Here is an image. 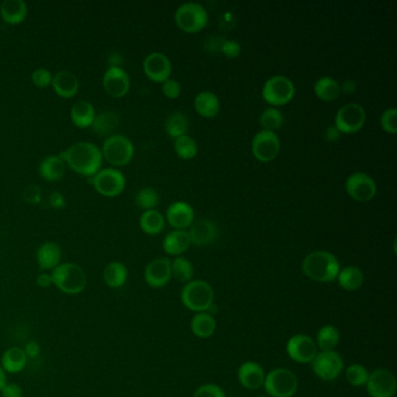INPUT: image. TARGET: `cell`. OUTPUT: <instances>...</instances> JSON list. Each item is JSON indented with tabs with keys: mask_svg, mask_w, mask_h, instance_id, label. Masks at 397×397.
<instances>
[{
	"mask_svg": "<svg viewBox=\"0 0 397 397\" xmlns=\"http://www.w3.org/2000/svg\"><path fill=\"white\" fill-rule=\"evenodd\" d=\"M283 123H285V117L276 108H267L260 116V123L263 128V131H276L282 128Z\"/></svg>",
	"mask_w": 397,
	"mask_h": 397,
	"instance_id": "ab89813d",
	"label": "cell"
},
{
	"mask_svg": "<svg viewBox=\"0 0 397 397\" xmlns=\"http://www.w3.org/2000/svg\"><path fill=\"white\" fill-rule=\"evenodd\" d=\"M171 278V261L169 258H155L147 265L145 269V281L155 289L166 287Z\"/></svg>",
	"mask_w": 397,
	"mask_h": 397,
	"instance_id": "ac0fdd59",
	"label": "cell"
},
{
	"mask_svg": "<svg viewBox=\"0 0 397 397\" xmlns=\"http://www.w3.org/2000/svg\"><path fill=\"white\" fill-rule=\"evenodd\" d=\"M340 287L347 291H355L363 287V270L357 266L344 267L339 270V274L337 276Z\"/></svg>",
	"mask_w": 397,
	"mask_h": 397,
	"instance_id": "1f68e13d",
	"label": "cell"
},
{
	"mask_svg": "<svg viewBox=\"0 0 397 397\" xmlns=\"http://www.w3.org/2000/svg\"><path fill=\"white\" fill-rule=\"evenodd\" d=\"M27 13V4L23 0H5L4 3L0 5L1 19L12 26L23 23Z\"/></svg>",
	"mask_w": 397,
	"mask_h": 397,
	"instance_id": "cb8c5ba5",
	"label": "cell"
},
{
	"mask_svg": "<svg viewBox=\"0 0 397 397\" xmlns=\"http://www.w3.org/2000/svg\"><path fill=\"white\" fill-rule=\"evenodd\" d=\"M295 84L285 76L270 77L263 88V101L272 106H282L293 101L295 97Z\"/></svg>",
	"mask_w": 397,
	"mask_h": 397,
	"instance_id": "9c48e42d",
	"label": "cell"
},
{
	"mask_svg": "<svg viewBox=\"0 0 397 397\" xmlns=\"http://www.w3.org/2000/svg\"><path fill=\"white\" fill-rule=\"evenodd\" d=\"M62 250L58 243L46 241L36 251V261L43 272L54 270L61 263Z\"/></svg>",
	"mask_w": 397,
	"mask_h": 397,
	"instance_id": "603a6c76",
	"label": "cell"
},
{
	"mask_svg": "<svg viewBox=\"0 0 397 397\" xmlns=\"http://www.w3.org/2000/svg\"><path fill=\"white\" fill-rule=\"evenodd\" d=\"M119 126V117L112 111H105V112L96 115L93 120L91 128L95 134L98 136H105V139L113 135V132L116 131Z\"/></svg>",
	"mask_w": 397,
	"mask_h": 397,
	"instance_id": "4dcf8cb0",
	"label": "cell"
},
{
	"mask_svg": "<svg viewBox=\"0 0 397 397\" xmlns=\"http://www.w3.org/2000/svg\"><path fill=\"white\" fill-rule=\"evenodd\" d=\"M101 151L103 158L111 166L123 167L134 156V145L125 135L113 134L104 140Z\"/></svg>",
	"mask_w": 397,
	"mask_h": 397,
	"instance_id": "5b68a950",
	"label": "cell"
},
{
	"mask_svg": "<svg viewBox=\"0 0 397 397\" xmlns=\"http://www.w3.org/2000/svg\"><path fill=\"white\" fill-rule=\"evenodd\" d=\"M366 111L360 104L350 103L344 105L337 112L335 126L341 134H354L363 128Z\"/></svg>",
	"mask_w": 397,
	"mask_h": 397,
	"instance_id": "30bf717a",
	"label": "cell"
},
{
	"mask_svg": "<svg viewBox=\"0 0 397 397\" xmlns=\"http://www.w3.org/2000/svg\"><path fill=\"white\" fill-rule=\"evenodd\" d=\"M397 110L395 108H387L380 118V123L383 131L388 134L395 135L397 133Z\"/></svg>",
	"mask_w": 397,
	"mask_h": 397,
	"instance_id": "7bdbcfd3",
	"label": "cell"
},
{
	"mask_svg": "<svg viewBox=\"0 0 397 397\" xmlns=\"http://www.w3.org/2000/svg\"><path fill=\"white\" fill-rule=\"evenodd\" d=\"M182 303L195 313H205L211 309L215 301V291L208 282L190 281L181 291Z\"/></svg>",
	"mask_w": 397,
	"mask_h": 397,
	"instance_id": "277c9868",
	"label": "cell"
},
{
	"mask_svg": "<svg viewBox=\"0 0 397 397\" xmlns=\"http://www.w3.org/2000/svg\"><path fill=\"white\" fill-rule=\"evenodd\" d=\"M189 130V120L182 112H173L165 121V132L173 139L187 135Z\"/></svg>",
	"mask_w": 397,
	"mask_h": 397,
	"instance_id": "d590c367",
	"label": "cell"
},
{
	"mask_svg": "<svg viewBox=\"0 0 397 397\" xmlns=\"http://www.w3.org/2000/svg\"><path fill=\"white\" fill-rule=\"evenodd\" d=\"M190 243L197 247H204L211 245L218 238V228L213 220L200 219L193 221L190 226Z\"/></svg>",
	"mask_w": 397,
	"mask_h": 397,
	"instance_id": "d6986e66",
	"label": "cell"
},
{
	"mask_svg": "<svg viewBox=\"0 0 397 397\" xmlns=\"http://www.w3.org/2000/svg\"><path fill=\"white\" fill-rule=\"evenodd\" d=\"M193 397H226V395L219 386L208 383L197 388Z\"/></svg>",
	"mask_w": 397,
	"mask_h": 397,
	"instance_id": "f6af8a7d",
	"label": "cell"
},
{
	"mask_svg": "<svg viewBox=\"0 0 397 397\" xmlns=\"http://www.w3.org/2000/svg\"><path fill=\"white\" fill-rule=\"evenodd\" d=\"M51 86L58 97L64 99H71L77 95L80 81L76 75H73L68 70H62L53 76Z\"/></svg>",
	"mask_w": 397,
	"mask_h": 397,
	"instance_id": "7402d4cb",
	"label": "cell"
},
{
	"mask_svg": "<svg viewBox=\"0 0 397 397\" xmlns=\"http://www.w3.org/2000/svg\"><path fill=\"white\" fill-rule=\"evenodd\" d=\"M51 274L53 285L67 295L81 293L88 283L84 269L73 263H60Z\"/></svg>",
	"mask_w": 397,
	"mask_h": 397,
	"instance_id": "3957f363",
	"label": "cell"
},
{
	"mask_svg": "<svg viewBox=\"0 0 397 397\" xmlns=\"http://www.w3.org/2000/svg\"><path fill=\"white\" fill-rule=\"evenodd\" d=\"M190 245L191 243L188 232L184 230H175L165 237L163 246L167 254L178 256L188 251Z\"/></svg>",
	"mask_w": 397,
	"mask_h": 397,
	"instance_id": "83f0119b",
	"label": "cell"
},
{
	"mask_svg": "<svg viewBox=\"0 0 397 397\" xmlns=\"http://www.w3.org/2000/svg\"><path fill=\"white\" fill-rule=\"evenodd\" d=\"M103 89L112 98H123L131 89L128 73L120 67H108L103 76Z\"/></svg>",
	"mask_w": 397,
	"mask_h": 397,
	"instance_id": "9a60e30c",
	"label": "cell"
},
{
	"mask_svg": "<svg viewBox=\"0 0 397 397\" xmlns=\"http://www.w3.org/2000/svg\"><path fill=\"white\" fill-rule=\"evenodd\" d=\"M93 189L101 196L113 198L119 196L126 188V178L116 168H101L96 175L88 178Z\"/></svg>",
	"mask_w": 397,
	"mask_h": 397,
	"instance_id": "8992f818",
	"label": "cell"
},
{
	"mask_svg": "<svg viewBox=\"0 0 397 397\" xmlns=\"http://www.w3.org/2000/svg\"><path fill=\"white\" fill-rule=\"evenodd\" d=\"M302 270L313 281L330 283L339 274L340 265L338 258L330 252L315 251L306 255Z\"/></svg>",
	"mask_w": 397,
	"mask_h": 397,
	"instance_id": "7a4b0ae2",
	"label": "cell"
},
{
	"mask_svg": "<svg viewBox=\"0 0 397 397\" xmlns=\"http://www.w3.org/2000/svg\"><path fill=\"white\" fill-rule=\"evenodd\" d=\"M313 373L324 381H333L339 378L344 370L343 358L336 351H324L317 353L313 359Z\"/></svg>",
	"mask_w": 397,
	"mask_h": 397,
	"instance_id": "8fae6325",
	"label": "cell"
},
{
	"mask_svg": "<svg viewBox=\"0 0 397 397\" xmlns=\"http://www.w3.org/2000/svg\"><path fill=\"white\" fill-rule=\"evenodd\" d=\"M140 228L148 235H158L165 228V217L158 210L145 211L139 220Z\"/></svg>",
	"mask_w": 397,
	"mask_h": 397,
	"instance_id": "836d02e7",
	"label": "cell"
},
{
	"mask_svg": "<svg viewBox=\"0 0 397 397\" xmlns=\"http://www.w3.org/2000/svg\"><path fill=\"white\" fill-rule=\"evenodd\" d=\"M263 387L269 396L293 397L298 388V381L291 370L275 368L267 375Z\"/></svg>",
	"mask_w": 397,
	"mask_h": 397,
	"instance_id": "ba28073f",
	"label": "cell"
},
{
	"mask_svg": "<svg viewBox=\"0 0 397 397\" xmlns=\"http://www.w3.org/2000/svg\"><path fill=\"white\" fill-rule=\"evenodd\" d=\"M23 200L29 204H39L43 198V191L38 185H28L26 189L23 190Z\"/></svg>",
	"mask_w": 397,
	"mask_h": 397,
	"instance_id": "c3c4849f",
	"label": "cell"
},
{
	"mask_svg": "<svg viewBox=\"0 0 397 397\" xmlns=\"http://www.w3.org/2000/svg\"><path fill=\"white\" fill-rule=\"evenodd\" d=\"M220 51L228 58H235L241 53V46L233 40H224L220 45Z\"/></svg>",
	"mask_w": 397,
	"mask_h": 397,
	"instance_id": "7dc6e473",
	"label": "cell"
},
{
	"mask_svg": "<svg viewBox=\"0 0 397 397\" xmlns=\"http://www.w3.org/2000/svg\"><path fill=\"white\" fill-rule=\"evenodd\" d=\"M143 69L151 81L163 83L171 75V63L163 53H152L143 60Z\"/></svg>",
	"mask_w": 397,
	"mask_h": 397,
	"instance_id": "e0dca14e",
	"label": "cell"
},
{
	"mask_svg": "<svg viewBox=\"0 0 397 397\" xmlns=\"http://www.w3.org/2000/svg\"><path fill=\"white\" fill-rule=\"evenodd\" d=\"M166 218L170 226L176 230L190 228L195 219L193 206L185 202H175L167 208Z\"/></svg>",
	"mask_w": 397,
	"mask_h": 397,
	"instance_id": "ffe728a7",
	"label": "cell"
},
{
	"mask_svg": "<svg viewBox=\"0 0 397 397\" xmlns=\"http://www.w3.org/2000/svg\"><path fill=\"white\" fill-rule=\"evenodd\" d=\"M58 156L73 173L88 178L101 169L104 161L101 148L89 141L73 143L61 152Z\"/></svg>",
	"mask_w": 397,
	"mask_h": 397,
	"instance_id": "6da1fadb",
	"label": "cell"
},
{
	"mask_svg": "<svg viewBox=\"0 0 397 397\" xmlns=\"http://www.w3.org/2000/svg\"><path fill=\"white\" fill-rule=\"evenodd\" d=\"M0 393L3 397H23V390L19 385H16L14 382L11 383L8 382Z\"/></svg>",
	"mask_w": 397,
	"mask_h": 397,
	"instance_id": "f907efd6",
	"label": "cell"
},
{
	"mask_svg": "<svg viewBox=\"0 0 397 397\" xmlns=\"http://www.w3.org/2000/svg\"><path fill=\"white\" fill-rule=\"evenodd\" d=\"M182 88L180 82L168 78L163 83V93L169 99H176L181 95Z\"/></svg>",
	"mask_w": 397,
	"mask_h": 397,
	"instance_id": "bcb514c9",
	"label": "cell"
},
{
	"mask_svg": "<svg viewBox=\"0 0 397 397\" xmlns=\"http://www.w3.org/2000/svg\"><path fill=\"white\" fill-rule=\"evenodd\" d=\"M128 267L120 261L108 263L103 270V280H104L105 285L112 289L121 288L128 282Z\"/></svg>",
	"mask_w": 397,
	"mask_h": 397,
	"instance_id": "f546056e",
	"label": "cell"
},
{
	"mask_svg": "<svg viewBox=\"0 0 397 397\" xmlns=\"http://www.w3.org/2000/svg\"><path fill=\"white\" fill-rule=\"evenodd\" d=\"M96 115L93 105L88 101H76L70 110L71 121L78 128H91Z\"/></svg>",
	"mask_w": 397,
	"mask_h": 397,
	"instance_id": "4316f807",
	"label": "cell"
},
{
	"mask_svg": "<svg viewBox=\"0 0 397 397\" xmlns=\"http://www.w3.org/2000/svg\"><path fill=\"white\" fill-rule=\"evenodd\" d=\"M261 397H263V396H261Z\"/></svg>",
	"mask_w": 397,
	"mask_h": 397,
	"instance_id": "6f0895ef",
	"label": "cell"
},
{
	"mask_svg": "<svg viewBox=\"0 0 397 397\" xmlns=\"http://www.w3.org/2000/svg\"><path fill=\"white\" fill-rule=\"evenodd\" d=\"M366 388L372 397H394L397 389L396 378L387 368H378L368 376Z\"/></svg>",
	"mask_w": 397,
	"mask_h": 397,
	"instance_id": "4fadbf2b",
	"label": "cell"
},
{
	"mask_svg": "<svg viewBox=\"0 0 397 397\" xmlns=\"http://www.w3.org/2000/svg\"><path fill=\"white\" fill-rule=\"evenodd\" d=\"M316 96L323 101H333L340 96V84L332 77H322L313 86Z\"/></svg>",
	"mask_w": 397,
	"mask_h": 397,
	"instance_id": "e575fe53",
	"label": "cell"
},
{
	"mask_svg": "<svg viewBox=\"0 0 397 397\" xmlns=\"http://www.w3.org/2000/svg\"><path fill=\"white\" fill-rule=\"evenodd\" d=\"M340 332L333 325H325L317 333V346L322 352L335 351L337 345L339 344Z\"/></svg>",
	"mask_w": 397,
	"mask_h": 397,
	"instance_id": "8d00e7d4",
	"label": "cell"
},
{
	"mask_svg": "<svg viewBox=\"0 0 397 397\" xmlns=\"http://www.w3.org/2000/svg\"><path fill=\"white\" fill-rule=\"evenodd\" d=\"M36 285L40 288H49L51 285H53V278H51V273H47V272H43L41 274L38 275L36 278Z\"/></svg>",
	"mask_w": 397,
	"mask_h": 397,
	"instance_id": "f5cc1de1",
	"label": "cell"
},
{
	"mask_svg": "<svg viewBox=\"0 0 397 397\" xmlns=\"http://www.w3.org/2000/svg\"><path fill=\"white\" fill-rule=\"evenodd\" d=\"M48 203L55 210H61L66 208V198L58 191H53L48 197Z\"/></svg>",
	"mask_w": 397,
	"mask_h": 397,
	"instance_id": "681fc988",
	"label": "cell"
},
{
	"mask_svg": "<svg viewBox=\"0 0 397 397\" xmlns=\"http://www.w3.org/2000/svg\"><path fill=\"white\" fill-rule=\"evenodd\" d=\"M238 378L241 386L246 389L256 390L261 388L265 383V370L258 363L247 361L240 366L238 370Z\"/></svg>",
	"mask_w": 397,
	"mask_h": 397,
	"instance_id": "44dd1931",
	"label": "cell"
},
{
	"mask_svg": "<svg viewBox=\"0 0 397 397\" xmlns=\"http://www.w3.org/2000/svg\"><path fill=\"white\" fill-rule=\"evenodd\" d=\"M158 202H160L158 193L151 187H146V188L140 190L135 196V203L138 205V208H143V211L155 210V208L158 206Z\"/></svg>",
	"mask_w": 397,
	"mask_h": 397,
	"instance_id": "60d3db41",
	"label": "cell"
},
{
	"mask_svg": "<svg viewBox=\"0 0 397 397\" xmlns=\"http://www.w3.org/2000/svg\"><path fill=\"white\" fill-rule=\"evenodd\" d=\"M173 151L176 153L178 158L185 161L193 160L198 153V147L193 138L189 135H183L173 141Z\"/></svg>",
	"mask_w": 397,
	"mask_h": 397,
	"instance_id": "f35d334b",
	"label": "cell"
},
{
	"mask_svg": "<svg viewBox=\"0 0 397 397\" xmlns=\"http://www.w3.org/2000/svg\"><path fill=\"white\" fill-rule=\"evenodd\" d=\"M175 23L185 33H198L208 25V12L201 4L187 3L175 12Z\"/></svg>",
	"mask_w": 397,
	"mask_h": 397,
	"instance_id": "52a82bcc",
	"label": "cell"
},
{
	"mask_svg": "<svg viewBox=\"0 0 397 397\" xmlns=\"http://www.w3.org/2000/svg\"><path fill=\"white\" fill-rule=\"evenodd\" d=\"M345 375H346L347 382H348L351 386L361 387L366 386L370 373H368L366 367L354 363V365L347 367Z\"/></svg>",
	"mask_w": 397,
	"mask_h": 397,
	"instance_id": "b9f144b4",
	"label": "cell"
},
{
	"mask_svg": "<svg viewBox=\"0 0 397 397\" xmlns=\"http://www.w3.org/2000/svg\"><path fill=\"white\" fill-rule=\"evenodd\" d=\"M341 135L338 130H337L336 126L333 125V126H328L326 128V132H325V138L328 141H337V140L339 139V136Z\"/></svg>",
	"mask_w": 397,
	"mask_h": 397,
	"instance_id": "11a10c76",
	"label": "cell"
},
{
	"mask_svg": "<svg viewBox=\"0 0 397 397\" xmlns=\"http://www.w3.org/2000/svg\"><path fill=\"white\" fill-rule=\"evenodd\" d=\"M32 82L39 89H46L51 86L53 82V73L46 68H38L32 73Z\"/></svg>",
	"mask_w": 397,
	"mask_h": 397,
	"instance_id": "ee69618b",
	"label": "cell"
},
{
	"mask_svg": "<svg viewBox=\"0 0 397 397\" xmlns=\"http://www.w3.org/2000/svg\"><path fill=\"white\" fill-rule=\"evenodd\" d=\"M23 351L27 355L28 359H35L38 358L41 353V347L36 341H29V343L26 344Z\"/></svg>",
	"mask_w": 397,
	"mask_h": 397,
	"instance_id": "816d5d0a",
	"label": "cell"
},
{
	"mask_svg": "<svg viewBox=\"0 0 397 397\" xmlns=\"http://www.w3.org/2000/svg\"><path fill=\"white\" fill-rule=\"evenodd\" d=\"M287 353L296 363H310L316 358L318 352L316 343L311 337L306 335H295L288 340Z\"/></svg>",
	"mask_w": 397,
	"mask_h": 397,
	"instance_id": "2e32d148",
	"label": "cell"
},
{
	"mask_svg": "<svg viewBox=\"0 0 397 397\" xmlns=\"http://www.w3.org/2000/svg\"><path fill=\"white\" fill-rule=\"evenodd\" d=\"M8 383V378H6V372L4 368L0 365V392L4 388L5 385Z\"/></svg>",
	"mask_w": 397,
	"mask_h": 397,
	"instance_id": "9f6ffc18",
	"label": "cell"
},
{
	"mask_svg": "<svg viewBox=\"0 0 397 397\" xmlns=\"http://www.w3.org/2000/svg\"><path fill=\"white\" fill-rule=\"evenodd\" d=\"M28 358L23 348L18 346L10 347L1 355V367L6 373L18 374L25 370L27 365Z\"/></svg>",
	"mask_w": 397,
	"mask_h": 397,
	"instance_id": "484cf974",
	"label": "cell"
},
{
	"mask_svg": "<svg viewBox=\"0 0 397 397\" xmlns=\"http://www.w3.org/2000/svg\"><path fill=\"white\" fill-rule=\"evenodd\" d=\"M346 191L354 201L370 202L376 195V184L370 175L365 173H352L346 181Z\"/></svg>",
	"mask_w": 397,
	"mask_h": 397,
	"instance_id": "5bb4252c",
	"label": "cell"
},
{
	"mask_svg": "<svg viewBox=\"0 0 397 397\" xmlns=\"http://www.w3.org/2000/svg\"><path fill=\"white\" fill-rule=\"evenodd\" d=\"M40 176L47 182H58L64 178L67 166L58 155H49L43 158L39 166Z\"/></svg>",
	"mask_w": 397,
	"mask_h": 397,
	"instance_id": "d4e9b609",
	"label": "cell"
},
{
	"mask_svg": "<svg viewBox=\"0 0 397 397\" xmlns=\"http://www.w3.org/2000/svg\"><path fill=\"white\" fill-rule=\"evenodd\" d=\"M195 110L200 116L213 118L220 111L219 98L211 91H202L195 98Z\"/></svg>",
	"mask_w": 397,
	"mask_h": 397,
	"instance_id": "f1b7e54d",
	"label": "cell"
},
{
	"mask_svg": "<svg viewBox=\"0 0 397 397\" xmlns=\"http://www.w3.org/2000/svg\"><path fill=\"white\" fill-rule=\"evenodd\" d=\"M190 328L198 338H210L216 331V320L211 313H198L191 320Z\"/></svg>",
	"mask_w": 397,
	"mask_h": 397,
	"instance_id": "d6a6232c",
	"label": "cell"
},
{
	"mask_svg": "<svg viewBox=\"0 0 397 397\" xmlns=\"http://www.w3.org/2000/svg\"><path fill=\"white\" fill-rule=\"evenodd\" d=\"M171 276L181 283H189L193 281V266L188 258L178 256L171 261Z\"/></svg>",
	"mask_w": 397,
	"mask_h": 397,
	"instance_id": "74e56055",
	"label": "cell"
},
{
	"mask_svg": "<svg viewBox=\"0 0 397 397\" xmlns=\"http://www.w3.org/2000/svg\"><path fill=\"white\" fill-rule=\"evenodd\" d=\"M281 143L275 132L260 131L252 141V152L260 163H268L278 158Z\"/></svg>",
	"mask_w": 397,
	"mask_h": 397,
	"instance_id": "7c38bea8",
	"label": "cell"
},
{
	"mask_svg": "<svg viewBox=\"0 0 397 397\" xmlns=\"http://www.w3.org/2000/svg\"><path fill=\"white\" fill-rule=\"evenodd\" d=\"M340 91L345 95H353L357 91V83L352 80H346L340 85Z\"/></svg>",
	"mask_w": 397,
	"mask_h": 397,
	"instance_id": "db71d44e",
	"label": "cell"
}]
</instances>
